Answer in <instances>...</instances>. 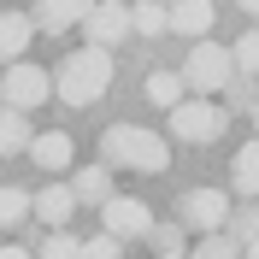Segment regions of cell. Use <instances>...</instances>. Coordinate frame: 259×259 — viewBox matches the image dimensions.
<instances>
[{
    "mask_svg": "<svg viewBox=\"0 0 259 259\" xmlns=\"http://www.w3.org/2000/svg\"><path fill=\"white\" fill-rule=\"evenodd\" d=\"M82 35H89V48H118L124 35H136V0H100L82 18Z\"/></svg>",
    "mask_w": 259,
    "mask_h": 259,
    "instance_id": "obj_6",
    "label": "cell"
},
{
    "mask_svg": "<svg viewBox=\"0 0 259 259\" xmlns=\"http://www.w3.org/2000/svg\"><path fill=\"white\" fill-rule=\"evenodd\" d=\"M171 30V0H136V35H165Z\"/></svg>",
    "mask_w": 259,
    "mask_h": 259,
    "instance_id": "obj_21",
    "label": "cell"
},
{
    "mask_svg": "<svg viewBox=\"0 0 259 259\" xmlns=\"http://www.w3.org/2000/svg\"><path fill=\"white\" fill-rule=\"evenodd\" d=\"M112 89V48H77L59 59V77H53V95L65 106H95Z\"/></svg>",
    "mask_w": 259,
    "mask_h": 259,
    "instance_id": "obj_2",
    "label": "cell"
},
{
    "mask_svg": "<svg viewBox=\"0 0 259 259\" xmlns=\"http://www.w3.org/2000/svg\"><path fill=\"white\" fill-rule=\"evenodd\" d=\"M230 236L242 247H259V206H236L230 212Z\"/></svg>",
    "mask_w": 259,
    "mask_h": 259,
    "instance_id": "obj_24",
    "label": "cell"
},
{
    "mask_svg": "<svg viewBox=\"0 0 259 259\" xmlns=\"http://www.w3.org/2000/svg\"><path fill=\"white\" fill-rule=\"evenodd\" d=\"M236 65L259 77V30H242V35H236Z\"/></svg>",
    "mask_w": 259,
    "mask_h": 259,
    "instance_id": "obj_26",
    "label": "cell"
},
{
    "mask_svg": "<svg viewBox=\"0 0 259 259\" xmlns=\"http://www.w3.org/2000/svg\"><path fill=\"white\" fill-rule=\"evenodd\" d=\"M71 189H77V200H82V206H106V200H112V165H106V159H100V165H82V171H77V177H71Z\"/></svg>",
    "mask_w": 259,
    "mask_h": 259,
    "instance_id": "obj_13",
    "label": "cell"
},
{
    "mask_svg": "<svg viewBox=\"0 0 259 259\" xmlns=\"http://www.w3.org/2000/svg\"><path fill=\"white\" fill-rule=\"evenodd\" d=\"M100 0H35V24L48 35H65V30H82V18L95 12Z\"/></svg>",
    "mask_w": 259,
    "mask_h": 259,
    "instance_id": "obj_9",
    "label": "cell"
},
{
    "mask_svg": "<svg viewBox=\"0 0 259 259\" xmlns=\"http://www.w3.org/2000/svg\"><path fill=\"white\" fill-rule=\"evenodd\" d=\"M147 247H153V259H189V230L183 224H153V236H147Z\"/></svg>",
    "mask_w": 259,
    "mask_h": 259,
    "instance_id": "obj_18",
    "label": "cell"
},
{
    "mask_svg": "<svg viewBox=\"0 0 259 259\" xmlns=\"http://www.w3.org/2000/svg\"><path fill=\"white\" fill-rule=\"evenodd\" d=\"M230 194L224 189H189L177 200V224L189 230V236H212V230H230Z\"/></svg>",
    "mask_w": 259,
    "mask_h": 259,
    "instance_id": "obj_5",
    "label": "cell"
},
{
    "mask_svg": "<svg viewBox=\"0 0 259 259\" xmlns=\"http://www.w3.org/2000/svg\"><path fill=\"white\" fill-rule=\"evenodd\" d=\"M224 124H230V106H224V100H212V95H189L177 112H171V136H183V142H194V147L218 142Z\"/></svg>",
    "mask_w": 259,
    "mask_h": 259,
    "instance_id": "obj_4",
    "label": "cell"
},
{
    "mask_svg": "<svg viewBox=\"0 0 259 259\" xmlns=\"http://www.w3.org/2000/svg\"><path fill=\"white\" fill-rule=\"evenodd\" d=\"M30 218H35V194L6 183V189H0V224H6V230H18V224H30Z\"/></svg>",
    "mask_w": 259,
    "mask_h": 259,
    "instance_id": "obj_19",
    "label": "cell"
},
{
    "mask_svg": "<svg viewBox=\"0 0 259 259\" xmlns=\"http://www.w3.org/2000/svg\"><path fill=\"white\" fill-rule=\"evenodd\" d=\"M82 259H124V242H118L112 230H100V236L82 242Z\"/></svg>",
    "mask_w": 259,
    "mask_h": 259,
    "instance_id": "obj_25",
    "label": "cell"
},
{
    "mask_svg": "<svg viewBox=\"0 0 259 259\" xmlns=\"http://www.w3.org/2000/svg\"><path fill=\"white\" fill-rule=\"evenodd\" d=\"M236 6H242V12H247V18H259V0H236Z\"/></svg>",
    "mask_w": 259,
    "mask_h": 259,
    "instance_id": "obj_28",
    "label": "cell"
},
{
    "mask_svg": "<svg viewBox=\"0 0 259 259\" xmlns=\"http://www.w3.org/2000/svg\"><path fill=\"white\" fill-rule=\"evenodd\" d=\"M0 95H6V106H18V112H35L41 100H53V77L41 71V65H30V59H12Z\"/></svg>",
    "mask_w": 259,
    "mask_h": 259,
    "instance_id": "obj_7",
    "label": "cell"
},
{
    "mask_svg": "<svg viewBox=\"0 0 259 259\" xmlns=\"http://www.w3.org/2000/svg\"><path fill=\"white\" fill-rule=\"evenodd\" d=\"M177 71L189 77V89H194V95H224V89H230V77H236L242 65H236V48L194 41V48H189V59H183Z\"/></svg>",
    "mask_w": 259,
    "mask_h": 259,
    "instance_id": "obj_3",
    "label": "cell"
},
{
    "mask_svg": "<svg viewBox=\"0 0 259 259\" xmlns=\"http://www.w3.org/2000/svg\"><path fill=\"white\" fill-rule=\"evenodd\" d=\"M77 206H82V200H77V189H71V183H53V189H41V194H35V224H41V230H65Z\"/></svg>",
    "mask_w": 259,
    "mask_h": 259,
    "instance_id": "obj_10",
    "label": "cell"
},
{
    "mask_svg": "<svg viewBox=\"0 0 259 259\" xmlns=\"http://www.w3.org/2000/svg\"><path fill=\"white\" fill-rule=\"evenodd\" d=\"M35 30H41V24H35V12H6V18H0V59H6V65L24 59V53H30V41H35Z\"/></svg>",
    "mask_w": 259,
    "mask_h": 259,
    "instance_id": "obj_12",
    "label": "cell"
},
{
    "mask_svg": "<svg viewBox=\"0 0 259 259\" xmlns=\"http://www.w3.org/2000/svg\"><path fill=\"white\" fill-rule=\"evenodd\" d=\"M247 247L230 236V230H212V236H200V242L189 247V259H242Z\"/></svg>",
    "mask_w": 259,
    "mask_h": 259,
    "instance_id": "obj_20",
    "label": "cell"
},
{
    "mask_svg": "<svg viewBox=\"0 0 259 259\" xmlns=\"http://www.w3.org/2000/svg\"><path fill=\"white\" fill-rule=\"evenodd\" d=\"M247 118H253V130H259V106H253V112H247Z\"/></svg>",
    "mask_w": 259,
    "mask_h": 259,
    "instance_id": "obj_30",
    "label": "cell"
},
{
    "mask_svg": "<svg viewBox=\"0 0 259 259\" xmlns=\"http://www.w3.org/2000/svg\"><path fill=\"white\" fill-rule=\"evenodd\" d=\"M30 159L41 165V171H65V165L77 159V142H71L65 130H41V136H35V147H30Z\"/></svg>",
    "mask_w": 259,
    "mask_h": 259,
    "instance_id": "obj_14",
    "label": "cell"
},
{
    "mask_svg": "<svg viewBox=\"0 0 259 259\" xmlns=\"http://www.w3.org/2000/svg\"><path fill=\"white\" fill-rule=\"evenodd\" d=\"M0 259H30V247H24V242H6V247H0Z\"/></svg>",
    "mask_w": 259,
    "mask_h": 259,
    "instance_id": "obj_27",
    "label": "cell"
},
{
    "mask_svg": "<svg viewBox=\"0 0 259 259\" xmlns=\"http://www.w3.org/2000/svg\"><path fill=\"white\" fill-rule=\"evenodd\" d=\"M147 100L159 112H177L183 100H189V77L183 71H147Z\"/></svg>",
    "mask_w": 259,
    "mask_h": 259,
    "instance_id": "obj_15",
    "label": "cell"
},
{
    "mask_svg": "<svg viewBox=\"0 0 259 259\" xmlns=\"http://www.w3.org/2000/svg\"><path fill=\"white\" fill-rule=\"evenodd\" d=\"M30 147H35L30 112H18V106H6V118H0V153L12 159V153H30Z\"/></svg>",
    "mask_w": 259,
    "mask_h": 259,
    "instance_id": "obj_17",
    "label": "cell"
},
{
    "mask_svg": "<svg viewBox=\"0 0 259 259\" xmlns=\"http://www.w3.org/2000/svg\"><path fill=\"white\" fill-rule=\"evenodd\" d=\"M100 159L112 165V171L159 177L165 165H171V147H165V136H153L142 124H112V130H100Z\"/></svg>",
    "mask_w": 259,
    "mask_h": 259,
    "instance_id": "obj_1",
    "label": "cell"
},
{
    "mask_svg": "<svg viewBox=\"0 0 259 259\" xmlns=\"http://www.w3.org/2000/svg\"><path fill=\"white\" fill-rule=\"evenodd\" d=\"M242 259H259V247H247V253H242Z\"/></svg>",
    "mask_w": 259,
    "mask_h": 259,
    "instance_id": "obj_29",
    "label": "cell"
},
{
    "mask_svg": "<svg viewBox=\"0 0 259 259\" xmlns=\"http://www.w3.org/2000/svg\"><path fill=\"white\" fill-rule=\"evenodd\" d=\"M212 24H218V6H212V0H171V30H177V35L206 41Z\"/></svg>",
    "mask_w": 259,
    "mask_h": 259,
    "instance_id": "obj_11",
    "label": "cell"
},
{
    "mask_svg": "<svg viewBox=\"0 0 259 259\" xmlns=\"http://www.w3.org/2000/svg\"><path fill=\"white\" fill-rule=\"evenodd\" d=\"M100 230H112L118 242H136V236H153V206L136 200V194H112L100 206Z\"/></svg>",
    "mask_w": 259,
    "mask_h": 259,
    "instance_id": "obj_8",
    "label": "cell"
},
{
    "mask_svg": "<svg viewBox=\"0 0 259 259\" xmlns=\"http://www.w3.org/2000/svg\"><path fill=\"white\" fill-rule=\"evenodd\" d=\"M230 189L242 194V200L259 194V136H253L247 147H236V159H230Z\"/></svg>",
    "mask_w": 259,
    "mask_h": 259,
    "instance_id": "obj_16",
    "label": "cell"
},
{
    "mask_svg": "<svg viewBox=\"0 0 259 259\" xmlns=\"http://www.w3.org/2000/svg\"><path fill=\"white\" fill-rule=\"evenodd\" d=\"M224 106H230V112H253V106H259V82H253V71H236V77H230Z\"/></svg>",
    "mask_w": 259,
    "mask_h": 259,
    "instance_id": "obj_22",
    "label": "cell"
},
{
    "mask_svg": "<svg viewBox=\"0 0 259 259\" xmlns=\"http://www.w3.org/2000/svg\"><path fill=\"white\" fill-rule=\"evenodd\" d=\"M35 259H82V242L71 236V230H48L41 247H35Z\"/></svg>",
    "mask_w": 259,
    "mask_h": 259,
    "instance_id": "obj_23",
    "label": "cell"
}]
</instances>
